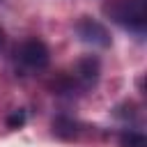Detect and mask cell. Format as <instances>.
<instances>
[{"label":"cell","instance_id":"6da1fadb","mask_svg":"<svg viewBox=\"0 0 147 147\" xmlns=\"http://www.w3.org/2000/svg\"><path fill=\"white\" fill-rule=\"evenodd\" d=\"M106 16L133 32H142L147 25V5L145 0H110L103 5Z\"/></svg>","mask_w":147,"mask_h":147},{"label":"cell","instance_id":"7a4b0ae2","mask_svg":"<svg viewBox=\"0 0 147 147\" xmlns=\"http://www.w3.org/2000/svg\"><path fill=\"white\" fill-rule=\"evenodd\" d=\"M18 60H21L28 69L39 71V69H46V67H48L51 55H48V48L44 46V41L30 39V41H25V44L18 48Z\"/></svg>","mask_w":147,"mask_h":147},{"label":"cell","instance_id":"3957f363","mask_svg":"<svg viewBox=\"0 0 147 147\" xmlns=\"http://www.w3.org/2000/svg\"><path fill=\"white\" fill-rule=\"evenodd\" d=\"M76 32H78V37L85 41V44H92V46H110V34H108V30L99 23V21H94V18H80L78 21V25H76Z\"/></svg>","mask_w":147,"mask_h":147},{"label":"cell","instance_id":"277c9868","mask_svg":"<svg viewBox=\"0 0 147 147\" xmlns=\"http://www.w3.org/2000/svg\"><path fill=\"white\" fill-rule=\"evenodd\" d=\"M99 71H101L99 60H96V57H92V55H87V57L78 60V64H76V78H78L85 87H90V85H94V83H96Z\"/></svg>","mask_w":147,"mask_h":147},{"label":"cell","instance_id":"5b68a950","mask_svg":"<svg viewBox=\"0 0 147 147\" xmlns=\"http://www.w3.org/2000/svg\"><path fill=\"white\" fill-rule=\"evenodd\" d=\"M53 133L57 136V138H64V140H71V138H76V122L74 119H69V117H57L55 122H53Z\"/></svg>","mask_w":147,"mask_h":147},{"label":"cell","instance_id":"8992f818","mask_svg":"<svg viewBox=\"0 0 147 147\" xmlns=\"http://www.w3.org/2000/svg\"><path fill=\"white\" fill-rule=\"evenodd\" d=\"M147 140L142 133H136V131H124L119 136V147H145Z\"/></svg>","mask_w":147,"mask_h":147},{"label":"cell","instance_id":"52a82bcc","mask_svg":"<svg viewBox=\"0 0 147 147\" xmlns=\"http://www.w3.org/2000/svg\"><path fill=\"white\" fill-rule=\"evenodd\" d=\"M23 124H25V110H21V108L14 110V113L7 117V126H9V129H21Z\"/></svg>","mask_w":147,"mask_h":147},{"label":"cell","instance_id":"ba28073f","mask_svg":"<svg viewBox=\"0 0 147 147\" xmlns=\"http://www.w3.org/2000/svg\"><path fill=\"white\" fill-rule=\"evenodd\" d=\"M2 41H5V32H2V28H0V46H2Z\"/></svg>","mask_w":147,"mask_h":147}]
</instances>
